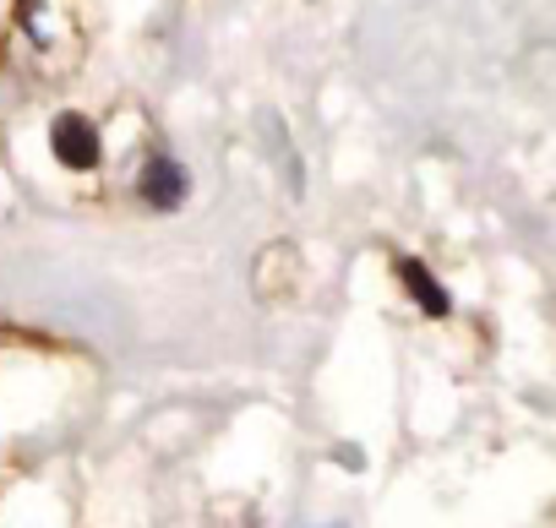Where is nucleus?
Returning a JSON list of instances; mask_svg holds the SVG:
<instances>
[{"label":"nucleus","instance_id":"obj_1","mask_svg":"<svg viewBox=\"0 0 556 528\" xmlns=\"http://www.w3.org/2000/svg\"><path fill=\"white\" fill-rule=\"evenodd\" d=\"M50 147H55V158H61L66 169H77V175L99 169V158H104L93 120H88V115H72V110L55 115V126H50Z\"/></svg>","mask_w":556,"mask_h":528},{"label":"nucleus","instance_id":"obj_3","mask_svg":"<svg viewBox=\"0 0 556 528\" xmlns=\"http://www.w3.org/2000/svg\"><path fill=\"white\" fill-rule=\"evenodd\" d=\"M399 279H404V289L415 295V306L431 317V322H442L447 311H453V300H447V289L426 273V261H399Z\"/></svg>","mask_w":556,"mask_h":528},{"label":"nucleus","instance_id":"obj_2","mask_svg":"<svg viewBox=\"0 0 556 528\" xmlns=\"http://www.w3.org/2000/svg\"><path fill=\"white\" fill-rule=\"evenodd\" d=\"M186 191H191V175H186L175 158H153V164L142 169V202H148V207L175 213V207L186 202Z\"/></svg>","mask_w":556,"mask_h":528}]
</instances>
